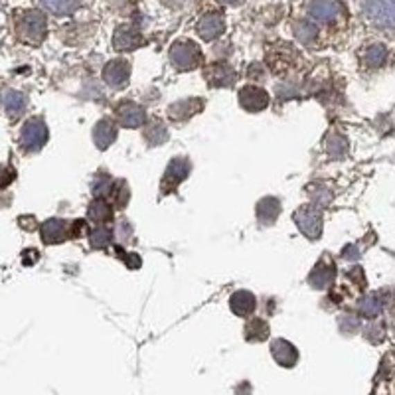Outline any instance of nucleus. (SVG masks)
<instances>
[{
  "mask_svg": "<svg viewBox=\"0 0 395 395\" xmlns=\"http://www.w3.org/2000/svg\"><path fill=\"white\" fill-rule=\"evenodd\" d=\"M220 4H225V6H237V4H241L243 0H218Z\"/></svg>",
  "mask_w": 395,
  "mask_h": 395,
  "instance_id": "nucleus-39",
  "label": "nucleus"
},
{
  "mask_svg": "<svg viewBox=\"0 0 395 395\" xmlns=\"http://www.w3.org/2000/svg\"><path fill=\"white\" fill-rule=\"evenodd\" d=\"M113 186H115V180H113L107 172H99V174H95V178H93V184H91L93 196L95 198L111 196Z\"/></svg>",
  "mask_w": 395,
  "mask_h": 395,
  "instance_id": "nucleus-28",
  "label": "nucleus"
},
{
  "mask_svg": "<svg viewBox=\"0 0 395 395\" xmlns=\"http://www.w3.org/2000/svg\"><path fill=\"white\" fill-rule=\"evenodd\" d=\"M198 34L200 38L211 42V40L220 38L225 32V18L220 12H208L204 14L198 22Z\"/></svg>",
  "mask_w": 395,
  "mask_h": 395,
  "instance_id": "nucleus-15",
  "label": "nucleus"
},
{
  "mask_svg": "<svg viewBox=\"0 0 395 395\" xmlns=\"http://www.w3.org/2000/svg\"><path fill=\"white\" fill-rule=\"evenodd\" d=\"M204 78L210 87H231L237 81V73L231 66L218 62L204 69Z\"/></svg>",
  "mask_w": 395,
  "mask_h": 395,
  "instance_id": "nucleus-13",
  "label": "nucleus"
},
{
  "mask_svg": "<svg viewBox=\"0 0 395 395\" xmlns=\"http://www.w3.org/2000/svg\"><path fill=\"white\" fill-rule=\"evenodd\" d=\"M111 198H113V202H115V206H117L119 210H121V208H125V206L129 204V198H131V192H129V186H127V182H123V180H115V186H113Z\"/></svg>",
  "mask_w": 395,
  "mask_h": 395,
  "instance_id": "nucleus-29",
  "label": "nucleus"
},
{
  "mask_svg": "<svg viewBox=\"0 0 395 395\" xmlns=\"http://www.w3.org/2000/svg\"><path fill=\"white\" fill-rule=\"evenodd\" d=\"M121 255H123L121 259L127 263L129 269H139V267L143 265V261H141V255H139V253H127V255H125V253H121Z\"/></svg>",
  "mask_w": 395,
  "mask_h": 395,
  "instance_id": "nucleus-35",
  "label": "nucleus"
},
{
  "mask_svg": "<svg viewBox=\"0 0 395 395\" xmlns=\"http://www.w3.org/2000/svg\"><path fill=\"white\" fill-rule=\"evenodd\" d=\"M38 257H40L38 249H28V251H24V253H22V263L24 265L38 263Z\"/></svg>",
  "mask_w": 395,
  "mask_h": 395,
  "instance_id": "nucleus-37",
  "label": "nucleus"
},
{
  "mask_svg": "<svg viewBox=\"0 0 395 395\" xmlns=\"http://www.w3.org/2000/svg\"><path fill=\"white\" fill-rule=\"evenodd\" d=\"M308 14L318 22L330 24V22L338 20V16L342 14V6L338 0H313L308 4Z\"/></svg>",
  "mask_w": 395,
  "mask_h": 395,
  "instance_id": "nucleus-16",
  "label": "nucleus"
},
{
  "mask_svg": "<svg viewBox=\"0 0 395 395\" xmlns=\"http://www.w3.org/2000/svg\"><path fill=\"white\" fill-rule=\"evenodd\" d=\"M358 255H360V253H356V245H348V247L344 249V257H346V259H358Z\"/></svg>",
  "mask_w": 395,
  "mask_h": 395,
  "instance_id": "nucleus-38",
  "label": "nucleus"
},
{
  "mask_svg": "<svg viewBox=\"0 0 395 395\" xmlns=\"http://www.w3.org/2000/svg\"><path fill=\"white\" fill-rule=\"evenodd\" d=\"M190 170H192V164H190L188 158H172L170 162H168V166H166V170H164V176H162L160 192H162V194H172V192L188 178Z\"/></svg>",
  "mask_w": 395,
  "mask_h": 395,
  "instance_id": "nucleus-6",
  "label": "nucleus"
},
{
  "mask_svg": "<svg viewBox=\"0 0 395 395\" xmlns=\"http://www.w3.org/2000/svg\"><path fill=\"white\" fill-rule=\"evenodd\" d=\"M336 279V265L330 259L328 255H322V259L313 267L310 275H308V285L316 290L328 289L330 285L334 283Z\"/></svg>",
  "mask_w": 395,
  "mask_h": 395,
  "instance_id": "nucleus-9",
  "label": "nucleus"
},
{
  "mask_svg": "<svg viewBox=\"0 0 395 395\" xmlns=\"http://www.w3.org/2000/svg\"><path fill=\"white\" fill-rule=\"evenodd\" d=\"M113 206L107 202L105 198H93L89 208H87V218L91 220L93 224L105 225L113 220Z\"/></svg>",
  "mask_w": 395,
  "mask_h": 395,
  "instance_id": "nucleus-22",
  "label": "nucleus"
},
{
  "mask_svg": "<svg viewBox=\"0 0 395 395\" xmlns=\"http://www.w3.org/2000/svg\"><path fill=\"white\" fill-rule=\"evenodd\" d=\"M380 310H382V303H380V299L378 297H374V295H369V297H364L362 301H360V313L364 316H378L380 315Z\"/></svg>",
  "mask_w": 395,
  "mask_h": 395,
  "instance_id": "nucleus-31",
  "label": "nucleus"
},
{
  "mask_svg": "<svg viewBox=\"0 0 395 395\" xmlns=\"http://www.w3.org/2000/svg\"><path fill=\"white\" fill-rule=\"evenodd\" d=\"M87 237H89V245L93 249H107L113 241V231L105 225H97L87 234Z\"/></svg>",
  "mask_w": 395,
  "mask_h": 395,
  "instance_id": "nucleus-27",
  "label": "nucleus"
},
{
  "mask_svg": "<svg viewBox=\"0 0 395 395\" xmlns=\"http://www.w3.org/2000/svg\"><path fill=\"white\" fill-rule=\"evenodd\" d=\"M295 32H297V38L303 40V42H310L315 40L316 36V26H313L310 22H299L295 26Z\"/></svg>",
  "mask_w": 395,
  "mask_h": 395,
  "instance_id": "nucleus-32",
  "label": "nucleus"
},
{
  "mask_svg": "<svg viewBox=\"0 0 395 395\" xmlns=\"http://www.w3.org/2000/svg\"><path fill=\"white\" fill-rule=\"evenodd\" d=\"M117 134H119V127L111 121V119H101V121H97L91 132L93 143H95V146H97L99 150H105V148H109V146L113 145V143L117 141Z\"/></svg>",
  "mask_w": 395,
  "mask_h": 395,
  "instance_id": "nucleus-17",
  "label": "nucleus"
},
{
  "mask_svg": "<svg viewBox=\"0 0 395 395\" xmlns=\"http://www.w3.org/2000/svg\"><path fill=\"white\" fill-rule=\"evenodd\" d=\"M132 236V227L127 222H123V224H119L117 227V237L121 243H129V237Z\"/></svg>",
  "mask_w": 395,
  "mask_h": 395,
  "instance_id": "nucleus-36",
  "label": "nucleus"
},
{
  "mask_svg": "<svg viewBox=\"0 0 395 395\" xmlns=\"http://www.w3.org/2000/svg\"><path fill=\"white\" fill-rule=\"evenodd\" d=\"M237 99H239L241 109L247 111V113H261V111H265L269 107V101H271L269 93L265 91L263 87H259V85H245V87H241Z\"/></svg>",
  "mask_w": 395,
  "mask_h": 395,
  "instance_id": "nucleus-7",
  "label": "nucleus"
},
{
  "mask_svg": "<svg viewBox=\"0 0 395 395\" xmlns=\"http://www.w3.org/2000/svg\"><path fill=\"white\" fill-rule=\"evenodd\" d=\"M271 354L283 368H295V364L299 362V350L285 338H276L271 342Z\"/></svg>",
  "mask_w": 395,
  "mask_h": 395,
  "instance_id": "nucleus-18",
  "label": "nucleus"
},
{
  "mask_svg": "<svg viewBox=\"0 0 395 395\" xmlns=\"http://www.w3.org/2000/svg\"><path fill=\"white\" fill-rule=\"evenodd\" d=\"M115 117H117L121 127L139 129L146 123V111L145 107L134 103V101H123V103L115 105Z\"/></svg>",
  "mask_w": 395,
  "mask_h": 395,
  "instance_id": "nucleus-8",
  "label": "nucleus"
},
{
  "mask_svg": "<svg viewBox=\"0 0 395 395\" xmlns=\"http://www.w3.org/2000/svg\"><path fill=\"white\" fill-rule=\"evenodd\" d=\"M257 222L261 225H273L281 216V200L275 196H265L257 202Z\"/></svg>",
  "mask_w": 395,
  "mask_h": 395,
  "instance_id": "nucleus-21",
  "label": "nucleus"
},
{
  "mask_svg": "<svg viewBox=\"0 0 395 395\" xmlns=\"http://www.w3.org/2000/svg\"><path fill=\"white\" fill-rule=\"evenodd\" d=\"M0 101H2V109H4V113L12 119V121L14 119L20 117V115L26 111V107H28L26 95H24L22 91H16V89H6V91L2 93Z\"/></svg>",
  "mask_w": 395,
  "mask_h": 395,
  "instance_id": "nucleus-20",
  "label": "nucleus"
},
{
  "mask_svg": "<svg viewBox=\"0 0 395 395\" xmlns=\"http://www.w3.org/2000/svg\"><path fill=\"white\" fill-rule=\"evenodd\" d=\"M269 324L263 318H249L245 322V328H243V334H245V340L247 342H263L269 338Z\"/></svg>",
  "mask_w": 395,
  "mask_h": 395,
  "instance_id": "nucleus-23",
  "label": "nucleus"
},
{
  "mask_svg": "<svg viewBox=\"0 0 395 395\" xmlns=\"http://www.w3.org/2000/svg\"><path fill=\"white\" fill-rule=\"evenodd\" d=\"M83 234H89V227L85 224V220H76L73 224H69V237L78 239Z\"/></svg>",
  "mask_w": 395,
  "mask_h": 395,
  "instance_id": "nucleus-34",
  "label": "nucleus"
},
{
  "mask_svg": "<svg viewBox=\"0 0 395 395\" xmlns=\"http://www.w3.org/2000/svg\"><path fill=\"white\" fill-rule=\"evenodd\" d=\"M40 236L46 245H58L69 239V224L62 218H50L40 227Z\"/></svg>",
  "mask_w": 395,
  "mask_h": 395,
  "instance_id": "nucleus-12",
  "label": "nucleus"
},
{
  "mask_svg": "<svg viewBox=\"0 0 395 395\" xmlns=\"http://www.w3.org/2000/svg\"><path fill=\"white\" fill-rule=\"evenodd\" d=\"M324 145H326L328 155H332V157H342L344 152H346V148H348L346 139L340 137V134H330L328 139L324 141Z\"/></svg>",
  "mask_w": 395,
  "mask_h": 395,
  "instance_id": "nucleus-30",
  "label": "nucleus"
},
{
  "mask_svg": "<svg viewBox=\"0 0 395 395\" xmlns=\"http://www.w3.org/2000/svg\"><path fill=\"white\" fill-rule=\"evenodd\" d=\"M113 46H115L117 52H132V50L145 46V38H143V34L137 28L125 24V26H119L115 30Z\"/></svg>",
  "mask_w": 395,
  "mask_h": 395,
  "instance_id": "nucleus-14",
  "label": "nucleus"
},
{
  "mask_svg": "<svg viewBox=\"0 0 395 395\" xmlns=\"http://www.w3.org/2000/svg\"><path fill=\"white\" fill-rule=\"evenodd\" d=\"M50 139V131H48V125L42 117H32L28 119L26 123L22 125V131H20V146L26 150V152H38L42 150L46 143Z\"/></svg>",
  "mask_w": 395,
  "mask_h": 395,
  "instance_id": "nucleus-4",
  "label": "nucleus"
},
{
  "mask_svg": "<svg viewBox=\"0 0 395 395\" xmlns=\"http://www.w3.org/2000/svg\"><path fill=\"white\" fill-rule=\"evenodd\" d=\"M292 222L297 224L299 231L306 239H310V241H316V239H320V236H322L324 220H322V211L318 210L315 204L301 206L299 210L292 213Z\"/></svg>",
  "mask_w": 395,
  "mask_h": 395,
  "instance_id": "nucleus-3",
  "label": "nucleus"
},
{
  "mask_svg": "<svg viewBox=\"0 0 395 395\" xmlns=\"http://www.w3.org/2000/svg\"><path fill=\"white\" fill-rule=\"evenodd\" d=\"M131 78V64L127 60H111L105 67H103V81L111 89H121L129 83Z\"/></svg>",
  "mask_w": 395,
  "mask_h": 395,
  "instance_id": "nucleus-10",
  "label": "nucleus"
},
{
  "mask_svg": "<svg viewBox=\"0 0 395 395\" xmlns=\"http://www.w3.org/2000/svg\"><path fill=\"white\" fill-rule=\"evenodd\" d=\"M202 111H204V99L202 97H188V99H180V101L172 103L166 109V115H168L170 121L182 123V121L196 117L198 113H202Z\"/></svg>",
  "mask_w": 395,
  "mask_h": 395,
  "instance_id": "nucleus-11",
  "label": "nucleus"
},
{
  "mask_svg": "<svg viewBox=\"0 0 395 395\" xmlns=\"http://www.w3.org/2000/svg\"><path fill=\"white\" fill-rule=\"evenodd\" d=\"M387 62V48L383 44H371L364 52V64L368 67H382Z\"/></svg>",
  "mask_w": 395,
  "mask_h": 395,
  "instance_id": "nucleus-26",
  "label": "nucleus"
},
{
  "mask_svg": "<svg viewBox=\"0 0 395 395\" xmlns=\"http://www.w3.org/2000/svg\"><path fill=\"white\" fill-rule=\"evenodd\" d=\"M40 4L55 16H67L78 10L79 0H40Z\"/></svg>",
  "mask_w": 395,
  "mask_h": 395,
  "instance_id": "nucleus-25",
  "label": "nucleus"
},
{
  "mask_svg": "<svg viewBox=\"0 0 395 395\" xmlns=\"http://www.w3.org/2000/svg\"><path fill=\"white\" fill-rule=\"evenodd\" d=\"M14 178H16V172H14L12 166L0 164V190H4V188H8V186L12 184Z\"/></svg>",
  "mask_w": 395,
  "mask_h": 395,
  "instance_id": "nucleus-33",
  "label": "nucleus"
},
{
  "mask_svg": "<svg viewBox=\"0 0 395 395\" xmlns=\"http://www.w3.org/2000/svg\"><path fill=\"white\" fill-rule=\"evenodd\" d=\"M16 34L24 44L40 46L48 34V20L40 10H26L16 20Z\"/></svg>",
  "mask_w": 395,
  "mask_h": 395,
  "instance_id": "nucleus-1",
  "label": "nucleus"
},
{
  "mask_svg": "<svg viewBox=\"0 0 395 395\" xmlns=\"http://www.w3.org/2000/svg\"><path fill=\"white\" fill-rule=\"evenodd\" d=\"M364 14L376 26L395 28V0H364Z\"/></svg>",
  "mask_w": 395,
  "mask_h": 395,
  "instance_id": "nucleus-5",
  "label": "nucleus"
},
{
  "mask_svg": "<svg viewBox=\"0 0 395 395\" xmlns=\"http://www.w3.org/2000/svg\"><path fill=\"white\" fill-rule=\"evenodd\" d=\"M170 62L172 66L180 71H192L202 66L204 53L200 50L196 42L192 40H178L170 46Z\"/></svg>",
  "mask_w": 395,
  "mask_h": 395,
  "instance_id": "nucleus-2",
  "label": "nucleus"
},
{
  "mask_svg": "<svg viewBox=\"0 0 395 395\" xmlns=\"http://www.w3.org/2000/svg\"><path fill=\"white\" fill-rule=\"evenodd\" d=\"M229 308H231V313L236 316H241V318H247L255 313V308H257V299H255V295L249 292V290L241 289V290H236L231 297H229Z\"/></svg>",
  "mask_w": 395,
  "mask_h": 395,
  "instance_id": "nucleus-19",
  "label": "nucleus"
},
{
  "mask_svg": "<svg viewBox=\"0 0 395 395\" xmlns=\"http://www.w3.org/2000/svg\"><path fill=\"white\" fill-rule=\"evenodd\" d=\"M168 137H170V134H168V129L164 127L162 121H152V123L146 125L145 139L150 146L164 145V143L168 141Z\"/></svg>",
  "mask_w": 395,
  "mask_h": 395,
  "instance_id": "nucleus-24",
  "label": "nucleus"
}]
</instances>
